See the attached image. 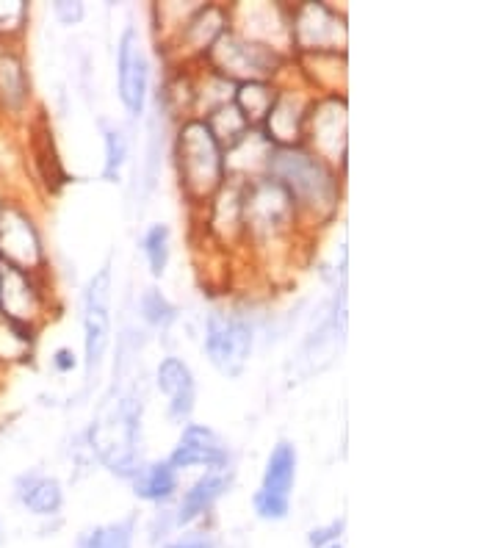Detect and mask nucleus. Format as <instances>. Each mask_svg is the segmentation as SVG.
<instances>
[{
	"mask_svg": "<svg viewBox=\"0 0 498 548\" xmlns=\"http://www.w3.org/2000/svg\"><path fill=\"white\" fill-rule=\"evenodd\" d=\"M227 485H230V477H227L222 468H214L211 474H205V477L197 479V482L186 490L183 501H180V524H191V521H197L200 515L208 513L216 501L225 496Z\"/></svg>",
	"mask_w": 498,
	"mask_h": 548,
	"instance_id": "19",
	"label": "nucleus"
},
{
	"mask_svg": "<svg viewBox=\"0 0 498 548\" xmlns=\"http://www.w3.org/2000/svg\"><path fill=\"white\" fill-rule=\"evenodd\" d=\"M155 380L161 394L169 399V416L175 421H186L197 402V385H194V374L180 358H164L161 366L155 371Z\"/></svg>",
	"mask_w": 498,
	"mask_h": 548,
	"instance_id": "15",
	"label": "nucleus"
},
{
	"mask_svg": "<svg viewBox=\"0 0 498 548\" xmlns=\"http://www.w3.org/2000/svg\"><path fill=\"white\" fill-rule=\"evenodd\" d=\"M103 142H106V167H103V178L117 180L122 167H125V158H128V139H125V133L117 131V128H106Z\"/></svg>",
	"mask_w": 498,
	"mask_h": 548,
	"instance_id": "27",
	"label": "nucleus"
},
{
	"mask_svg": "<svg viewBox=\"0 0 498 548\" xmlns=\"http://www.w3.org/2000/svg\"><path fill=\"white\" fill-rule=\"evenodd\" d=\"M294 479H297V452L291 443H277L266 460L261 490L255 493V513L263 521H283L288 515Z\"/></svg>",
	"mask_w": 498,
	"mask_h": 548,
	"instance_id": "8",
	"label": "nucleus"
},
{
	"mask_svg": "<svg viewBox=\"0 0 498 548\" xmlns=\"http://www.w3.org/2000/svg\"><path fill=\"white\" fill-rule=\"evenodd\" d=\"M266 178L277 180L297 205V214L327 219L338 208L341 186L330 164L305 147H274Z\"/></svg>",
	"mask_w": 498,
	"mask_h": 548,
	"instance_id": "1",
	"label": "nucleus"
},
{
	"mask_svg": "<svg viewBox=\"0 0 498 548\" xmlns=\"http://www.w3.org/2000/svg\"><path fill=\"white\" fill-rule=\"evenodd\" d=\"M48 294L39 283V274L23 272L0 261V319L39 330L45 322Z\"/></svg>",
	"mask_w": 498,
	"mask_h": 548,
	"instance_id": "6",
	"label": "nucleus"
},
{
	"mask_svg": "<svg viewBox=\"0 0 498 548\" xmlns=\"http://www.w3.org/2000/svg\"><path fill=\"white\" fill-rule=\"evenodd\" d=\"M169 548H216V543L214 540H208V537H189V540L172 543Z\"/></svg>",
	"mask_w": 498,
	"mask_h": 548,
	"instance_id": "32",
	"label": "nucleus"
},
{
	"mask_svg": "<svg viewBox=\"0 0 498 548\" xmlns=\"http://www.w3.org/2000/svg\"><path fill=\"white\" fill-rule=\"evenodd\" d=\"M108 297H111V269L103 266L92 277L86 302H83V346H86V369L95 371L108 349L111 319H108Z\"/></svg>",
	"mask_w": 498,
	"mask_h": 548,
	"instance_id": "11",
	"label": "nucleus"
},
{
	"mask_svg": "<svg viewBox=\"0 0 498 548\" xmlns=\"http://www.w3.org/2000/svg\"><path fill=\"white\" fill-rule=\"evenodd\" d=\"M291 39L302 53H338L346 42L344 20L324 3H302L291 14Z\"/></svg>",
	"mask_w": 498,
	"mask_h": 548,
	"instance_id": "10",
	"label": "nucleus"
},
{
	"mask_svg": "<svg viewBox=\"0 0 498 548\" xmlns=\"http://www.w3.org/2000/svg\"><path fill=\"white\" fill-rule=\"evenodd\" d=\"M205 352L225 377H238L252 352V327L238 313L214 310L205 327Z\"/></svg>",
	"mask_w": 498,
	"mask_h": 548,
	"instance_id": "7",
	"label": "nucleus"
},
{
	"mask_svg": "<svg viewBox=\"0 0 498 548\" xmlns=\"http://www.w3.org/2000/svg\"><path fill=\"white\" fill-rule=\"evenodd\" d=\"M205 56H208V61H211V67H214L219 78L238 81V84L266 81L283 64V56L277 53V48L255 42V39H244V36L230 34V31L219 36Z\"/></svg>",
	"mask_w": 498,
	"mask_h": 548,
	"instance_id": "4",
	"label": "nucleus"
},
{
	"mask_svg": "<svg viewBox=\"0 0 498 548\" xmlns=\"http://www.w3.org/2000/svg\"><path fill=\"white\" fill-rule=\"evenodd\" d=\"M34 344L36 330L0 319V369L25 363V360L31 358V352H34Z\"/></svg>",
	"mask_w": 498,
	"mask_h": 548,
	"instance_id": "22",
	"label": "nucleus"
},
{
	"mask_svg": "<svg viewBox=\"0 0 498 548\" xmlns=\"http://www.w3.org/2000/svg\"><path fill=\"white\" fill-rule=\"evenodd\" d=\"M0 261L34 274L45 269V247L34 216L14 200L0 203Z\"/></svg>",
	"mask_w": 498,
	"mask_h": 548,
	"instance_id": "5",
	"label": "nucleus"
},
{
	"mask_svg": "<svg viewBox=\"0 0 498 548\" xmlns=\"http://www.w3.org/2000/svg\"><path fill=\"white\" fill-rule=\"evenodd\" d=\"M0 540H3V529H0Z\"/></svg>",
	"mask_w": 498,
	"mask_h": 548,
	"instance_id": "34",
	"label": "nucleus"
},
{
	"mask_svg": "<svg viewBox=\"0 0 498 548\" xmlns=\"http://www.w3.org/2000/svg\"><path fill=\"white\" fill-rule=\"evenodd\" d=\"M75 363H78V360H75V352H72V349H67V346H64V349H56V355H53V369L59 371V374H67V371L75 369Z\"/></svg>",
	"mask_w": 498,
	"mask_h": 548,
	"instance_id": "31",
	"label": "nucleus"
},
{
	"mask_svg": "<svg viewBox=\"0 0 498 548\" xmlns=\"http://www.w3.org/2000/svg\"><path fill=\"white\" fill-rule=\"evenodd\" d=\"M53 12L64 25H78L83 20V3H70V0H59L53 3Z\"/></svg>",
	"mask_w": 498,
	"mask_h": 548,
	"instance_id": "30",
	"label": "nucleus"
},
{
	"mask_svg": "<svg viewBox=\"0 0 498 548\" xmlns=\"http://www.w3.org/2000/svg\"><path fill=\"white\" fill-rule=\"evenodd\" d=\"M142 250L150 263V272L155 277H161L166 272V263H169V227L153 225L142 239Z\"/></svg>",
	"mask_w": 498,
	"mask_h": 548,
	"instance_id": "25",
	"label": "nucleus"
},
{
	"mask_svg": "<svg viewBox=\"0 0 498 548\" xmlns=\"http://www.w3.org/2000/svg\"><path fill=\"white\" fill-rule=\"evenodd\" d=\"M136 496L144 501H166L175 496L178 490V471L169 463H155L147 468H139V474L133 479Z\"/></svg>",
	"mask_w": 498,
	"mask_h": 548,
	"instance_id": "20",
	"label": "nucleus"
},
{
	"mask_svg": "<svg viewBox=\"0 0 498 548\" xmlns=\"http://www.w3.org/2000/svg\"><path fill=\"white\" fill-rule=\"evenodd\" d=\"M313 100H302L297 92L277 89L272 108L261 122V133L272 147H299L305 133V117Z\"/></svg>",
	"mask_w": 498,
	"mask_h": 548,
	"instance_id": "13",
	"label": "nucleus"
},
{
	"mask_svg": "<svg viewBox=\"0 0 498 548\" xmlns=\"http://www.w3.org/2000/svg\"><path fill=\"white\" fill-rule=\"evenodd\" d=\"M313 150L324 164L341 161L344 167L346 158V100L338 95L313 100L305 117V133Z\"/></svg>",
	"mask_w": 498,
	"mask_h": 548,
	"instance_id": "9",
	"label": "nucleus"
},
{
	"mask_svg": "<svg viewBox=\"0 0 498 548\" xmlns=\"http://www.w3.org/2000/svg\"><path fill=\"white\" fill-rule=\"evenodd\" d=\"M31 100V81L14 50H0V114L20 117Z\"/></svg>",
	"mask_w": 498,
	"mask_h": 548,
	"instance_id": "16",
	"label": "nucleus"
},
{
	"mask_svg": "<svg viewBox=\"0 0 498 548\" xmlns=\"http://www.w3.org/2000/svg\"><path fill=\"white\" fill-rule=\"evenodd\" d=\"M341 529H344V521H332L330 526H324V529H313L310 532V546L313 548H327L335 543V537L341 535Z\"/></svg>",
	"mask_w": 498,
	"mask_h": 548,
	"instance_id": "29",
	"label": "nucleus"
},
{
	"mask_svg": "<svg viewBox=\"0 0 498 548\" xmlns=\"http://www.w3.org/2000/svg\"><path fill=\"white\" fill-rule=\"evenodd\" d=\"M227 12L219 6H205L200 12L186 20L183 31H180V45L186 53H208L219 36L227 28Z\"/></svg>",
	"mask_w": 498,
	"mask_h": 548,
	"instance_id": "18",
	"label": "nucleus"
},
{
	"mask_svg": "<svg viewBox=\"0 0 498 548\" xmlns=\"http://www.w3.org/2000/svg\"><path fill=\"white\" fill-rule=\"evenodd\" d=\"M14 493L25 510L39 515V518L56 515L64 504V490H61L59 479L42 477V474H25V477L17 479Z\"/></svg>",
	"mask_w": 498,
	"mask_h": 548,
	"instance_id": "17",
	"label": "nucleus"
},
{
	"mask_svg": "<svg viewBox=\"0 0 498 548\" xmlns=\"http://www.w3.org/2000/svg\"><path fill=\"white\" fill-rule=\"evenodd\" d=\"M142 316L153 327H169V324L178 319V310H175V305L158 288H147L142 294Z\"/></svg>",
	"mask_w": 498,
	"mask_h": 548,
	"instance_id": "26",
	"label": "nucleus"
},
{
	"mask_svg": "<svg viewBox=\"0 0 498 548\" xmlns=\"http://www.w3.org/2000/svg\"><path fill=\"white\" fill-rule=\"evenodd\" d=\"M34 158L53 189H61L67 183V172L61 167L56 147H53V133L45 125H42V131H34Z\"/></svg>",
	"mask_w": 498,
	"mask_h": 548,
	"instance_id": "23",
	"label": "nucleus"
},
{
	"mask_svg": "<svg viewBox=\"0 0 498 548\" xmlns=\"http://www.w3.org/2000/svg\"><path fill=\"white\" fill-rule=\"evenodd\" d=\"M25 17H28V9H25L23 0L0 3V36H12L23 31Z\"/></svg>",
	"mask_w": 498,
	"mask_h": 548,
	"instance_id": "28",
	"label": "nucleus"
},
{
	"mask_svg": "<svg viewBox=\"0 0 498 548\" xmlns=\"http://www.w3.org/2000/svg\"><path fill=\"white\" fill-rule=\"evenodd\" d=\"M274 97H277V89L269 81H247V84L236 86L233 103L249 125H261L272 108Z\"/></svg>",
	"mask_w": 498,
	"mask_h": 548,
	"instance_id": "21",
	"label": "nucleus"
},
{
	"mask_svg": "<svg viewBox=\"0 0 498 548\" xmlns=\"http://www.w3.org/2000/svg\"><path fill=\"white\" fill-rule=\"evenodd\" d=\"M139 421H142V405L136 402V396L128 394L106 399L92 421V446L111 471H119V474L136 471L133 465H136Z\"/></svg>",
	"mask_w": 498,
	"mask_h": 548,
	"instance_id": "3",
	"label": "nucleus"
},
{
	"mask_svg": "<svg viewBox=\"0 0 498 548\" xmlns=\"http://www.w3.org/2000/svg\"><path fill=\"white\" fill-rule=\"evenodd\" d=\"M166 463L172 465L175 471L180 468H191V465H208V468H225L227 465V449L225 443L219 441L214 429L197 427L189 424L180 435L175 452L169 454Z\"/></svg>",
	"mask_w": 498,
	"mask_h": 548,
	"instance_id": "14",
	"label": "nucleus"
},
{
	"mask_svg": "<svg viewBox=\"0 0 498 548\" xmlns=\"http://www.w3.org/2000/svg\"><path fill=\"white\" fill-rule=\"evenodd\" d=\"M327 548H344V546H341V543H332V546H327Z\"/></svg>",
	"mask_w": 498,
	"mask_h": 548,
	"instance_id": "33",
	"label": "nucleus"
},
{
	"mask_svg": "<svg viewBox=\"0 0 498 548\" xmlns=\"http://www.w3.org/2000/svg\"><path fill=\"white\" fill-rule=\"evenodd\" d=\"M117 84L125 108L131 111L133 117H139L144 111V100H147V86H150V64L144 56L139 34L133 28H128L119 39Z\"/></svg>",
	"mask_w": 498,
	"mask_h": 548,
	"instance_id": "12",
	"label": "nucleus"
},
{
	"mask_svg": "<svg viewBox=\"0 0 498 548\" xmlns=\"http://www.w3.org/2000/svg\"><path fill=\"white\" fill-rule=\"evenodd\" d=\"M81 548H133V518L95 526L81 537Z\"/></svg>",
	"mask_w": 498,
	"mask_h": 548,
	"instance_id": "24",
	"label": "nucleus"
},
{
	"mask_svg": "<svg viewBox=\"0 0 498 548\" xmlns=\"http://www.w3.org/2000/svg\"><path fill=\"white\" fill-rule=\"evenodd\" d=\"M178 178L183 191L194 203H211L216 191L227 180L225 150L219 147L205 120H186L180 125L178 142Z\"/></svg>",
	"mask_w": 498,
	"mask_h": 548,
	"instance_id": "2",
	"label": "nucleus"
}]
</instances>
